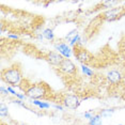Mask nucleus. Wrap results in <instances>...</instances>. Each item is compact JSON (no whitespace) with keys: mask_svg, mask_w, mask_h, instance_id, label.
I'll use <instances>...</instances> for the list:
<instances>
[{"mask_svg":"<svg viewBox=\"0 0 125 125\" xmlns=\"http://www.w3.org/2000/svg\"><path fill=\"white\" fill-rule=\"evenodd\" d=\"M122 73L118 70H111L106 74V79L111 84H119L122 81Z\"/></svg>","mask_w":125,"mask_h":125,"instance_id":"obj_8","label":"nucleus"},{"mask_svg":"<svg viewBox=\"0 0 125 125\" xmlns=\"http://www.w3.org/2000/svg\"><path fill=\"white\" fill-rule=\"evenodd\" d=\"M56 48H57V50L59 52V53H61L63 57H65L66 59H69L70 57H71V53H72V49L67 46L66 44H64V43H60V44H58V45H56Z\"/></svg>","mask_w":125,"mask_h":125,"instance_id":"obj_9","label":"nucleus"},{"mask_svg":"<svg viewBox=\"0 0 125 125\" xmlns=\"http://www.w3.org/2000/svg\"><path fill=\"white\" fill-rule=\"evenodd\" d=\"M16 125H28V124H26V123H17Z\"/></svg>","mask_w":125,"mask_h":125,"instance_id":"obj_22","label":"nucleus"},{"mask_svg":"<svg viewBox=\"0 0 125 125\" xmlns=\"http://www.w3.org/2000/svg\"><path fill=\"white\" fill-rule=\"evenodd\" d=\"M8 91H9V92L11 93V94H13V95H15V96H16V94H17V93H16L15 91H14V90H13L11 87H8Z\"/></svg>","mask_w":125,"mask_h":125,"instance_id":"obj_20","label":"nucleus"},{"mask_svg":"<svg viewBox=\"0 0 125 125\" xmlns=\"http://www.w3.org/2000/svg\"><path fill=\"white\" fill-rule=\"evenodd\" d=\"M33 104L39 106L40 108H43V109H48L50 108V105L48 103H45V102H40V101H33Z\"/></svg>","mask_w":125,"mask_h":125,"instance_id":"obj_12","label":"nucleus"},{"mask_svg":"<svg viewBox=\"0 0 125 125\" xmlns=\"http://www.w3.org/2000/svg\"><path fill=\"white\" fill-rule=\"evenodd\" d=\"M113 112H115V109L111 108V109H104V110H102V111H99L98 113L101 115L102 118H103V116H109V115H111Z\"/></svg>","mask_w":125,"mask_h":125,"instance_id":"obj_13","label":"nucleus"},{"mask_svg":"<svg viewBox=\"0 0 125 125\" xmlns=\"http://www.w3.org/2000/svg\"><path fill=\"white\" fill-rule=\"evenodd\" d=\"M25 94L34 101L46 99L48 98L49 94H52V89L45 82H36V83H31L27 87Z\"/></svg>","mask_w":125,"mask_h":125,"instance_id":"obj_2","label":"nucleus"},{"mask_svg":"<svg viewBox=\"0 0 125 125\" xmlns=\"http://www.w3.org/2000/svg\"><path fill=\"white\" fill-rule=\"evenodd\" d=\"M0 91H1V94H2V95H8V92H9V91H8V89L5 90L3 87L0 88Z\"/></svg>","mask_w":125,"mask_h":125,"instance_id":"obj_19","label":"nucleus"},{"mask_svg":"<svg viewBox=\"0 0 125 125\" xmlns=\"http://www.w3.org/2000/svg\"><path fill=\"white\" fill-rule=\"evenodd\" d=\"M1 80L5 83L10 84L11 87L19 86L24 80L21 65L13 64L10 67L3 69L1 71Z\"/></svg>","mask_w":125,"mask_h":125,"instance_id":"obj_1","label":"nucleus"},{"mask_svg":"<svg viewBox=\"0 0 125 125\" xmlns=\"http://www.w3.org/2000/svg\"><path fill=\"white\" fill-rule=\"evenodd\" d=\"M44 59L46 60L49 64H52V66H57L58 67L59 65L61 64V62L64 60V57L61 55V53L53 52V50H50V52H46L44 55Z\"/></svg>","mask_w":125,"mask_h":125,"instance_id":"obj_7","label":"nucleus"},{"mask_svg":"<svg viewBox=\"0 0 125 125\" xmlns=\"http://www.w3.org/2000/svg\"><path fill=\"white\" fill-rule=\"evenodd\" d=\"M43 36L47 41H53L55 40V33L52 29H45L43 32Z\"/></svg>","mask_w":125,"mask_h":125,"instance_id":"obj_10","label":"nucleus"},{"mask_svg":"<svg viewBox=\"0 0 125 125\" xmlns=\"http://www.w3.org/2000/svg\"><path fill=\"white\" fill-rule=\"evenodd\" d=\"M9 38H12V39H18V36H17V35H13V34H10V35H9Z\"/></svg>","mask_w":125,"mask_h":125,"instance_id":"obj_21","label":"nucleus"},{"mask_svg":"<svg viewBox=\"0 0 125 125\" xmlns=\"http://www.w3.org/2000/svg\"><path fill=\"white\" fill-rule=\"evenodd\" d=\"M73 53L75 56V58L80 62V63L87 65L93 60V55L89 50H87L83 46H81L80 44H77L73 48Z\"/></svg>","mask_w":125,"mask_h":125,"instance_id":"obj_3","label":"nucleus"},{"mask_svg":"<svg viewBox=\"0 0 125 125\" xmlns=\"http://www.w3.org/2000/svg\"><path fill=\"white\" fill-rule=\"evenodd\" d=\"M124 14H125V10L123 8H113V9L106 11V12L103 13L101 16H102V18L107 21H116V19L122 17Z\"/></svg>","mask_w":125,"mask_h":125,"instance_id":"obj_5","label":"nucleus"},{"mask_svg":"<svg viewBox=\"0 0 125 125\" xmlns=\"http://www.w3.org/2000/svg\"><path fill=\"white\" fill-rule=\"evenodd\" d=\"M13 103L14 104H18V105H21V106H22V107H26V105H25L24 102H21V99H15V101H13Z\"/></svg>","mask_w":125,"mask_h":125,"instance_id":"obj_18","label":"nucleus"},{"mask_svg":"<svg viewBox=\"0 0 125 125\" xmlns=\"http://www.w3.org/2000/svg\"><path fill=\"white\" fill-rule=\"evenodd\" d=\"M77 35H78V31H77V30H73V31H71V32H70L66 36H65V39H66L67 41L71 42L73 39H75Z\"/></svg>","mask_w":125,"mask_h":125,"instance_id":"obj_14","label":"nucleus"},{"mask_svg":"<svg viewBox=\"0 0 125 125\" xmlns=\"http://www.w3.org/2000/svg\"><path fill=\"white\" fill-rule=\"evenodd\" d=\"M101 124H102V116L99 113H96L89 121V125H101Z\"/></svg>","mask_w":125,"mask_h":125,"instance_id":"obj_11","label":"nucleus"},{"mask_svg":"<svg viewBox=\"0 0 125 125\" xmlns=\"http://www.w3.org/2000/svg\"><path fill=\"white\" fill-rule=\"evenodd\" d=\"M0 115L1 116L8 115V106H5L3 103H2L1 106H0Z\"/></svg>","mask_w":125,"mask_h":125,"instance_id":"obj_16","label":"nucleus"},{"mask_svg":"<svg viewBox=\"0 0 125 125\" xmlns=\"http://www.w3.org/2000/svg\"><path fill=\"white\" fill-rule=\"evenodd\" d=\"M120 125H122V124H120Z\"/></svg>","mask_w":125,"mask_h":125,"instance_id":"obj_23","label":"nucleus"},{"mask_svg":"<svg viewBox=\"0 0 125 125\" xmlns=\"http://www.w3.org/2000/svg\"><path fill=\"white\" fill-rule=\"evenodd\" d=\"M58 69L60 72L66 74V75H71V76L77 75V66L70 59L64 58V60L61 62V64L58 66Z\"/></svg>","mask_w":125,"mask_h":125,"instance_id":"obj_6","label":"nucleus"},{"mask_svg":"<svg viewBox=\"0 0 125 125\" xmlns=\"http://www.w3.org/2000/svg\"><path fill=\"white\" fill-rule=\"evenodd\" d=\"M81 70H82V72L86 74L87 76H91V75H93V71H92V70H90L89 67L87 66V65L82 64V65H81Z\"/></svg>","mask_w":125,"mask_h":125,"instance_id":"obj_15","label":"nucleus"},{"mask_svg":"<svg viewBox=\"0 0 125 125\" xmlns=\"http://www.w3.org/2000/svg\"><path fill=\"white\" fill-rule=\"evenodd\" d=\"M61 103L63 104L64 107L69 108V109H72V110H75L79 107L81 102H80V98H79L77 95L65 94V95H63V97L61 99Z\"/></svg>","mask_w":125,"mask_h":125,"instance_id":"obj_4","label":"nucleus"},{"mask_svg":"<svg viewBox=\"0 0 125 125\" xmlns=\"http://www.w3.org/2000/svg\"><path fill=\"white\" fill-rule=\"evenodd\" d=\"M95 115H93V112H91V111H88L84 113V118H87V119H89V120H91V119L93 118Z\"/></svg>","mask_w":125,"mask_h":125,"instance_id":"obj_17","label":"nucleus"}]
</instances>
